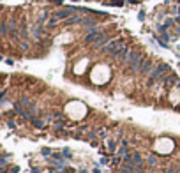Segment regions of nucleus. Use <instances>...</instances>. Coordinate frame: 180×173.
<instances>
[{"mask_svg": "<svg viewBox=\"0 0 180 173\" xmlns=\"http://www.w3.org/2000/svg\"><path fill=\"white\" fill-rule=\"evenodd\" d=\"M74 13H76V9H66V11H60L55 14V19H62V18H71Z\"/></svg>", "mask_w": 180, "mask_h": 173, "instance_id": "0eeeda50", "label": "nucleus"}, {"mask_svg": "<svg viewBox=\"0 0 180 173\" xmlns=\"http://www.w3.org/2000/svg\"><path fill=\"white\" fill-rule=\"evenodd\" d=\"M111 5H122V0H111Z\"/></svg>", "mask_w": 180, "mask_h": 173, "instance_id": "4468645a", "label": "nucleus"}, {"mask_svg": "<svg viewBox=\"0 0 180 173\" xmlns=\"http://www.w3.org/2000/svg\"><path fill=\"white\" fill-rule=\"evenodd\" d=\"M81 23H83L85 27H88V28L92 30V28L95 27V19H94V18H83V21H81Z\"/></svg>", "mask_w": 180, "mask_h": 173, "instance_id": "9d476101", "label": "nucleus"}, {"mask_svg": "<svg viewBox=\"0 0 180 173\" xmlns=\"http://www.w3.org/2000/svg\"><path fill=\"white\" fill-rule=\"evenodd\" d=\"M106 41H108V39H106V35H102L99 41H97V43H95V46H97V48H101V46H104L106 44Z\"/></svg>", "mask_w": 180, "mask_h": 173, "instance_id": "9b49d317", "label": "nucleus"}, {"mask_svg": "<svg viewBox=\"0 0 180 173\" xmlns=\"http://www.w3.org/2000/svg\"><path fill=\"white\" fill-rule=\"evenodd\" d=\"M102 35H104V34H102V32H99V30H90L88 35L85 37V41H87V43H97V41H99Z\"/></svg>", "mask_w": 180, "mask_h": 173, "instance_id": "423d86ee", "label": "nucleus"}, {"mask_svg": "<svg viewBox=\"0 0 180 173\" xmlns=\"http://www.w3.org/2000/svg\"><path fill=\"white\" fill-rule=\"evenodd\" d=\"M125 62H127V65L131 67V71H140L141 69V64H143V57H141V53H138V51H129V55L125 57Z\"/></svg>", "mask_w": 180, "mask_h": 173, "instance_id": "f03ea898", "label": "nucleus"}, {"mask_svg": "<svg viewBox=\"0 0 180 173\" xmlns=\"http://www.w3.org/2000/svg\"><path fill=\"white\" fill-rule=\"evenodd\" d=\"M150 69H152V62H150V60H143L140 73H141V74H147V73H150Z\"/></svg>", "mask_w": 180, "mask_h": 173, "instance_id": "6e6552de", "label": "nucleus"}, {"mask_svg": "<svg viewBox=\"0 0 180 173\" xmlns=\"http://www.w3.org/2000/svg\"><path fill=\"white\" fill-rule=\"evenodd\" d=\"M166 71H168V67H166V65H159V67H155V69L152 71L150 83H154V81H157V79H161V78L166 74Z\"/></svg>", "mask_w": 180, "mask_h": 173, "instance_id": "39448f33", "label": "nucleus"}, {"mask_svg": "<svg viewBox=\"0 0 180 173\" xmlns=\"http://www.w3.org/2000/svg\"><path fill=\"white\" fill-rule=\"evenodd\" d=\"M124 161H127V162H131V164H134L136 168L143 170V159H141V156L138 154V152H132V154H125V156H124Z\"/></svg>", "mask_w": 180, "mask_h": 173, "instance_id": "20e7f679", "label": "nucleus"}, {"mask_svg": "<svg viewBox=\"0 0 180 173\" xmlns=\"http://www.w3.org/2000/svg\"><path fill=\"white\" fill-rule=\"evenodd\" d=\"M104 51L108 55H111V57H115V58H124V60H125L127 55H129V51H127V48H125V44L122 41H113V43H110L104 48Z\"/></svg>", "mask_w": 180, "mask_h": 173, "instance_id": "f257e3e1", "label": "nucleus"}, {"mask_svg": "<svg viewBox=\"0 0 180 173\" xmlns=\"http://www.w3.org/2000/svg\"><path fill=\"white\" fill-rule=\"evenodd\" d=\"M175 81H177V78H175L173 74H171V76H168V78H166V83H168V85H173V83H175Z\"/></svg>", "mask_w": 180, "mask_h": 173, "instance_id": "f8f14e48", "label": "nucleus"}, {"mask_svg": "<svg viewBox=\"0 0 180 173\" xmlns=\"http://www.w3.org/2000/svg\"><path fill=\"white\" fill-rule=\"evenodd\" d=\"M83 65H87V60H81V64L76 67V73H81V67H83Z\"/></svg>", "mask_w": 180, "mask_h": 173, "instance_id": "ddd939ff", "label": "nucleus"}, {"mask_svg": "<svg viewBox=\"0 0 180 173\" xmlns=\"http://www.w3.org/2000/svg\"><path fill=\"white\" fill-rule=\"evenodd\" d=\"M147 161H148V164H155V157H152V156H150V157H148Z\"/></svg>", "mask_w": 180, "mask_h": 173, "instance_id": "2eb2a0df", "label": "nucleus"}, {"mask_svg": "<svg viewBox=\"0 0 180 173\" xmlns=\"http://www.w3.org/2000/svg\"><path fill=\"white\" fill-rule=\"evenodd\" d=\"M83 21V16H76V14H74V16H71V18H67L66 19V23L67 25H74V23H81Z\"/></svg>", "mask_w": 180, "mask_h": 173, "instance_id": "1a4fd4ad", "label": "nucleus"}, {"mask_svg": "<svg viewBox=\"0 0 180 173\" xmlns=\"http://www.w3.org/2000/svg\"><path fill=\"white\" fill-rule=\"evenodd\" d=\"M108 79V71H106L104 65H97L92 73V81L94 83H104Z\"/></svg>", "mask_w": 180, "mask_h": 173, "instance_id": "7ed1b4c3", "label": "nucleus"}, {"mask_svg": "<svg viewBox=\"0 0 180 173\" xmlns=\"http://www.w3.org/2000/svg\"><path fill=\"white\" fill-rule=\"evenodd\" d=\"M178 32H180V28H178Z\"/></svg>", "mask_w": 180, "mask_h": 173, "instance_id": "dca6fc26", "label": "nucleus"}]
</instances>
